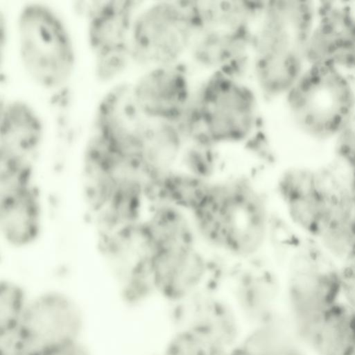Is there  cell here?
<instances>
[{
  "mask_svg": "<svg viewBox=\"0 0 355 355\" xmlns=\"http://www.w3.org/2000/svg\"><path fill=\"white\" fill-rule=\"evenodd\" d=\"M315 15L316 1L264 2L253 31L250 67L266 98L285 96L306 68L304 47Z\"/></svg>",
  "mask_w": 355,
  "mask_h": 355,
  "instance_id": "7a4b0ae2",
  "label": "cell"
},
{
  "mask_svg": "<svg viewBox=\"0 0 355 355\" xmlns=\"http://www.w3.org/2000/svg\"><path fill=\"white\" fill-rule=\"evenodd\" d=\"M284 322L249 331L241 344L256 355H309Z\"/></svg>",
  "mask_w": 355,
  "mask_h": 355,
  "instance_id": "603a6c76",
  "label": "cell"
},
{
  "mask_svg": "<svg viewBox=\"0 0 355 355\" xmlns=\"http://www.w3.org/2000/svg\"><path fill=\"white\" fill-rule=\"evenodd\" d=\"M0 124V163L33 164L44 137L37 110L21 99L2 100Z\"/></svg>",
  "mask_w": 355,
  "mask_h": 355,
  "instance_id": "ac0fdd59",
  "label": "cell"
},
{
  "mask_svg": "<svg viewBox=\"0 0 355 355\" xmlns=\"http://www.w3.org/2000/svg\"><path fill=\"white\" fill-rule=\"evenodd\" d=\"M81 311L71 297L46 291L28 300L17 329L28 355H53L80 340Z\"/></svg>",
  "mask_w": 355,
  "mask_h": 355,
  "instance_id": "9c48e42d",
  "label": "cell"
},
{
  "mask_svg": "<svg viewBox=\"0 0 355 355\" xmlns=\"http://www.w3.org/2000/svg\"><path fill=\"white\" fill-rule=\"evenodd\" d=\"M80 3L77 7L86 19L94 76L101 83L112 82L132 61V27L141 2L112 0Z\"/></svg>",
  "mask_w": 355,
  "mask_h": 355,
  "instance_id": "8992f818",
  "label": "cell"
},
{
  "mask_svg": "<svg viewBox=\"0 0 355 355\" xmlns=\"http://www.w3.org/2000/svg\"><path fill=\"white\" fill-rule=\"evenodd\" d=\"M352 257L353 259H355V225H354V242H353V249H352Z\"/></svg>",
  "mask_w": 355,
  "mask_h": 355,
  "instance_id": "4dcf8cb0",
  "label": "cell"
},
{
  "mask_svg": "<svg viewBox=\"0 0 355 355\" xmlns=\"http://www.w3.org/2000/svg\"><path fill=\"white\" fill-rule=\"evenodd\" d=\"M191 216L198 237L239 261L258 256L269 237L271 217L266 197L246 177L212 181Z\"/></svg>",
  "mask_w": 355,
  "mask_h": 355,
  "instance_id": "6da1fadb",
  "label": "cell"
},
{
  "mask_svg": "<svg viewBox=\"0 0 355 355\" xmlns=\"http://www.w3.org/2000/svg\"><path fill=\"white\" fill-rule=\"evenodd\" d=\"M284 296L288 323L295 326L341 300L338 270L321 265L316 254L293 263Z\"/></svg>",
  "mask_w": 355,
  "mask_h": 355,
  "instance_id": "9a60e30c",
  "label": "cell"
},
{
  "mask_svg": "<svg viewBox=\"0 0 355 355\" xmlns=\"http://www.w3.org/2000/svg\"><path fill=\"white\" fill-rule=\"evenodd\" d=\"M216 146L203 132L184 140L178 167L200 178L214 181L218 158Z\"/></svg>",
  "mask_w": 355,
  "mask_h": 355,
  "instance_id": "cb8c5ba5",
  "label": "cell"
},
{
  "mask_svg": "<svg viewBox=\"0 0 355 355\" xmlns=\"http://www.w3.org/2000/svg\"><path fill=\"white\" fill-rule=\"evenodd\" d=\"M253 25L215 12L196 25L187 55L202 69L241 80L251 66Z\"/></svg>",
  "mask_w": 355,
  "mask_h": 355,
  "instance_id": "ba28073f",
  "label": "cell"
},
{
  "mask_svg": "<svg viewBox=\"0 0 355 355\" xmlns=\"http://www.w3.org/2000/svg\"><path fill=\"white\" fill-rule=\"evenodd\" d=\"M315 171L293 168L284 171L277 191L289 219L306 234L318 236L329 210L336 184Z\"/></svg>",
  "mask_w": 355,
  "mask_h": 355,
  "instance_id": "2e32d148",
  "label": "cell"
},
{
  "mask_svg": "<svg viewBox=\"0 0 355 355\" xmlns=\"http://www.w3.org/2000/svg\"><path fill=\"white\" fill-rule=\"evenodd\" d=\"M193 32L185 1L141 6L132 27V62L148 69L180 63L188 53Z\"/></svg>",
  "mask_w": 355,
  "mask_h": 355,
  "instance_id": "52a82bcc",
  "label": "cell"
},
{
  "mask_svg": "<svg viewBox=\"0 0 355 355\" xmlns=\"http://www.w3.org/2000/svg\"><path fill=\"white\" fill-rule=\"evenodd\" d=\"M355 209L347 187L336 185L329 212L317 237L333 258L344 263L352 260Z\"/></svg>",
  "mask_w": 355,
  "mask_h": 355,
  "instance_id": "7402d4cb",
  "label": "cell"
},
{
  "mask_svg": "<svg viewBox=\"0 0 355 355\" xmlns=\"http://www.w3.org/2000/svg\"><path fill=\"white\" fill-rule=\"evenodd\" d=\"M255 258L245 259L248 264L241 260L240 265L227 269L222 285L247 333L282 319V290L278 277Z\"/></svg>",
  "mask_w": 355,
  "mask_h": 355,
  "instance_id": "8fae6325",
  "label": "cell"
},
{
  "mask_svg": "<svg viewBox=\"0 0 355 355\" xmlns=\"http://www.w3.org/2000/svg\"><path fill=\"white\" fill-rule=\"evenodd\" d=\"M150 259L156 293L169 304L220 290L227 271L198 244L155 252Z\"/></svg>",
  "mask_w": 355,
  "mask_h": 355,
  "instance_id": "30bf717a",
  "label": "cell"
},
{
  "mask_svg": "<svg viewBox=\"0 0 355 355\" xmlns=\"http://www.w3.org/2000/svg\"><path fill=\"white\" fill-rule=\"evenodd\" d=\"M350 355H355V333H354V339H353Z\"/></svg>",
  "mask_w": 355,
  "mask_h": 355,
  "instance_id": "1f68e13d",
  "label": "cell"
},
{
  "mask_svg": "<svg viewBox=\"0 0 355 355\" xmlns=\"http://www.w3.org/2000/svg\"><path fill=\"white\" fill-rule=\"evenodd\" d=\"M212 181L176 166L149 181L146 195L150 205H168L191 214L206 197Z\"/></svg>",
  "mask_w": 355,
  "mask_h": 355,
  "instance_id": "44dd1931",
  "label": "cell"
},
{
  "mask_svg": "<svg viewBox=\"0 0 355 355\" xmlns=\"http://www.w3.org/2000/svg\"><path fill=\"white\" fill-rule=\"evenodd\" d=\"M229 355H256L254 352L244 346L243 344H240L237 347L232 349Z\"/></svg>",
  "mask_w": 355,
  "mask_h": 355,
  "instance_id": "f1b7e54d",
  "label": "cell"
},
{
  "mask_svg": "<svg viewBox=\"0 0 355 355\" xmlns=\"http://www.w3.org/2000/svg\"><path fill=\"white\" fill-rule=\"evenodd\" d=\"M29 299L24 289L8 279L0 282V335L17 329Z\"/></svg>",
  "mask_w": 355,
  "mask_h": 355,
  "instance_id": "484cf974",
  "label": "cell"
},
{
  "mask_svg": "<svg viewBox=\"0 0 355 355\" xmlns=\"http://www.w3.org/2000/svg\"><path fill=\"white\" fill-rule=\"evenodd\" d=\"M303 53L306 66L330 65L355 73L354 6L343 1H316L315 24Z\"/></svg>",
  "mask_w": 355,
  "mask_h": 355,
  "instance_id": "4fadbf2b",
  "label": "cell"
},
{
  "mask_svg": "<svg viewBox=\"0 0 355 355\" xmlns=\"http://www.w3.org/2000/svg\"><path fill=\"white\" fill-rule=\"evenodd\" d=\"M291 328L309 355H350L355 310L341 299Z\"/></svg>",
  "mask_w": 355,
  "mask_h": 355,
  "instance_id": "d6986e66",
  "label": "cell"
},
{
  "mask_svg": "<svg viewBox=\"0 0 355 355\" xmlns=\"http://www.w3.org/2000/svg\"><path fill=\"white\" fill-rule=\"evenodd\" d=\"M298 130L313 139H334L355 112V85L330 65H308L284 96Z\"/></svg>",
  "mask_w": 355,
  "mask_h": 355,
  "instance_id": "277c9868",
  "label": "cell"
},
{
  "mask_svg": "<svg viewBox=\"0 0 355 355\" xmlns=\"http://www.w3.org/2000/svg\"><path fill=\"white\" fill-rule=\"evenodd\" d=\"M53 355H90L87 347L79 340Z\"/></svg>",
  "mask_w": 355,
  "mask_h": 355,
  "instance_id": "83f0119b",
  "label": "cell"
},
{
  "mask_svg": "<svg viewBox=\"0 0 355 355\" xmlns=\"http://www.w3.org/2000/svg\"><path fill=\"white\" fill-rule=\"evenodd\" d=\"M230 349L193 331L173 329L160 355H229Z\"/></svg>",
  "mask_w": 355,
  "mask_h": 355,
  "instance_id": "d4e9b609",
  "label": "cell"
},
{
  "mask_svg": "<svg viewBox=\"0 0 355 355\" xmlns=\"http://www.w3.org/2000/svg\"><path fill=\"white\" fill-rule=\"evenodd\" d=\"M349 196L355 209V173H352L351 180L347 187Z\"/></svg>",
  "mask_w": 355,
  "mask_h": 355,
  "instance_id": "f546056e",
  "label": "cell"
},
{
  "mask_svg": "<svg viewBox=\"0 0 355 355\" xmlns=\"http://www.w3.org/2000/svg\"><path fill=\"white\" fill-rule=\"evenodd\" d=\"M132 88L141 112L159 121H178L193 96L187 71L180 62L148 68Z\"/></svg>",
  "mask_w": 355,
  "mask_h": 355,
  "instance_id": "e0dca14e",
  "label": "cell"
},
{
  "mask_svg": "<svg viewBox=\"0 0 355 355\" xmlns=\"http://www.w3.org/2000/svg\"><path fill=\"white\" fill-rule=\"evenodd\" d=\"M149 254L197 245L198 234L191 214L168 205H150L139 223Z\"/></svg>",
  "mask_w": 355,
  "mask_h": 355,
  "instance_id": "ffe728a7",
  "label": "cell"
},
{
  "mask_svg": "<svg viewBox=\"0 0 355 355\" xmlns=\"http://www.w3.org/2000/svg\"><path fill=\"white\" fill-rule=\"evenodd\" d=\"M42 225V201L33 168L0 171V231L6 243L27 248L37 241Z\"/></svg>",
  "mask_w": 355,
  "mask_h": 355,
  "instance_id": "7c38bea8",
  "label": "cell"
},
{
  "mask_svg": "<svg viewBox=\"0 0 355 355\" xmlns=\"http://www.w3.org/2000/svg\"><path fill=\"white\" fill-rule=\"evenodd\" d=\"M193 98L203 132L217 146L245 143L259 127L256 95L241 80L210 73Z\"/></svg>",
  "mask_w": 355,
  "mask_h": 355,
  "instance_id": "5b68a950",
  "label": "cell"
},
{
  "mask_svg": "<svg viewBox=\"0 0 355 355\" xmlns=\"http://www.w3.org/2000/svg\"><path fill=\"white\" fill-rule=\"evenodd\" d=\"M169 305L173 329L193 331L230 350L241 344L247 334L235 308L220 290L201 293Z\"/></svg>",
  "mask_w": 355,
  "mask_h": 355,
  "instance_id": "5bb4252c",
  "label": "cell"
},
{
  "mask_svg": "<svg viewBox=\"0 0 355 355\" xmlns=\"http://www.w3.org/2000/svg\"><path fill=\"white\" fill-rule=\"evenodd\" d=\"M354 85H355V80H354Z\"/></svg>",
  "mask_w": 355,
  "mask_h": 355,
  "instance_id": "d6a6232c",
  "label": "cell"
},
{
  "mask_svg": "<svg viewBox=\"0 0 355 355\" xmlns=\"http://www.w3.org/2000/svg\"><path fill=\"white\" fill-rule=\"evenodd\" d=\"M334 139L337 156L355 173V112Z\"/></svg>",
  "mask_w": 355,
  "mask_h": 355,
  "instance_id": "4316f807",
  "label": "cell"
},
{
  "mask_svg": "<svg viewBox=\"0 0 355 355\" xmlns=\"http://www.w3.org/2000/svg\"><path fill=\"white\" fill-rule=\"evenodd\" d=\"M16 34L19 60L28 77L49 92L66 89L75 71L76 53L59 14L44 3H28L18 12Z\"/></svg>",
  "mask_w": 355,
  "mask_h": 355,
  "instance_id": "3957f363",
  "label": "cell"
}]
</instances>
